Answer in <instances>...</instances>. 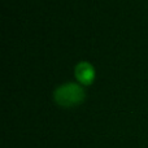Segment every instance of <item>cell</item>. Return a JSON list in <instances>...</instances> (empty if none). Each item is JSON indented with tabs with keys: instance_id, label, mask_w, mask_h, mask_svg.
I'll return each instance as SVG.
<instances>
[{
	"instance_id": "cell-2",
	"label": "cell",
	"mask_w": 148,
	"mask_h": 148,
	"mask_svg": "<svg viewBox=\"0 0 148 148\" xmlns=\"http://www.w3.org/2000/svg\"><path fill=\"white\" fill-rule=\"evenodd\" d=\"M74 73H75L77 79L83 84H90L95 77L94 68H92V65L87 61L79 62V64L75 66V69H74Z\"/></svg>"
},
{
	"instance_id": "cell-1",
	"label": "cell",
	"mask_w": 148,
	"mask_h": 148,
	"mask_svg": "<svg viewBox=\"0 0 148 148\" xmlns=\"http://www.w3.org/2000/svg\"><path fill=\"white\" fill-rule=\"evenodd\" d=\"M55 101L62 107H74L84 99V91L77 83H65L53 92Z\"/></svg>"
}]
</instances>
